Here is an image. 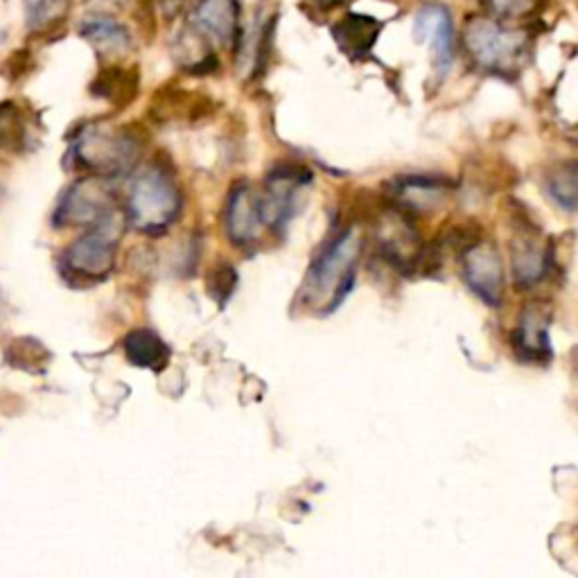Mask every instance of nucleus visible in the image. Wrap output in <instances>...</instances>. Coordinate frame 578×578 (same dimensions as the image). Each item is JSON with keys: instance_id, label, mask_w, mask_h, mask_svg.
Returning <instances> with one entry per match:
<instances>
[{"instance_id": "nucleus-16", "label": "nucleus", "mask_w": 578, "mask_h": 578, "mask_svg": "<svg viewBox=\"0 0 578 578\" xmlns=\"http://www.w3.org/2000/svg\"><path fill=\"white\" fill-rule=\"evenodd\" d=\"M379 32H382V23L371 17H364V14H346L333 28V37H335L337 45L351 59L366 57L373 50Z\"/></svg>"}, {"instance_id": "nucleus-23", "label": "nucleus", "mask_w": 578, "mask_h": 578, "mask_svg": "<svg viewBox=\"0 0 578 578\" xmlns=\"http://www.w3.org/2000/svg\"><path fill=\"white\" fill-rule=\"evenodd\" d=\"M481 3L499 21H518L534 14L540 0H481Z\"/></svg>"}, {"instance_id": "nucleus-9", "label": "nucleus", "mask_w": 578, "mask_h": 578, "mask_svg": "<svg viewBox=\"0 0 578 578\" xmlns=\"http://www.w3.org/2000/svg\"><path fill=\"white\" fill-rule=\"evenodd\" d=\"M549 326H551V307L547 303L536 301L520 312L518 326L513 328L510 335V346L523 362L545 364L551 357Z\"/></svg>"}, {"instance_id": "nucleus-10", "label": "nucleus", "mask_w": 578, "mask_h": 578, "mask_svg": "<svg viewBox=\"0 0 578 578\" xmlns=\"http://www.w3.org/2000/svg\"><path fill=\"white\" fill-rule=\"evenodd\" d=\"M190 28L209 43L233 48L240 39L237 0H197L190 12Z\"/></svg>"}, {"instance_id": "nucleus-19", "label": "nucleus", "mask_w": 578, "mask_h": 578, "mask_svg": "<svg viewBox=\"0 0 578 578\" xmlns=\"http://www.w3.org/2000/svg\"><path fill=\"white\" fill-rule=\"evenodd\" d=\"M545 190L556 206L578 211V161L551 168L545 176Z\"/></svg>"}, {"instance_id": "nucleus-1", "label": "nucleus", "mask_w": 578, "mask_h": 578, "mask_svg": "<svg viewBox=\"0 0 578 578\" xmlns=\"http://www.w3.org/2000/svg\"><path fill=\"white\" fill-rule=\"evenodd\" d=\"M359 251L362 237L355 229L342 231L326 251H321L303 285L305 305L312 310L337 307L353 285Z\"/></svg>"}, {"instance_id": "nucleus-25", "label": "nucleus", "mask_w": 578, "mask_h": 578, "mask_svg": "<svg viewBox=\"0 0 578 578\" xmlns=\"http://www.w3.org/2000/svg\"><path fill=\"white\" fill-rule=\"evenodd\" d=\"M0 39H3V34H0Z\"/></svg>"}, {"instance_id": "nucleus-4", "label": "nucleus", "mask_w": 578, "mask_h": 578, "mask_svg": "<svg viewBox=\"0 0 578 578\" xmlns=\"http://www.w3.org/2000/svg\"><path fill=\"white\" fill-rule=\"evenodd\" d=\"M141 150L143 145L136 134L124 126L89 124L80 130L71 154L80 168L93 170L102 176H115L134 168Z\"/></svg>"}, {"instance_id": "nucleus-15", "label": "nucleus", "mask_w": 578, "mask_h": 578, "mask_svg": "<svg viewBox=\"0 0 578 578\" xmlns=\"http://www.w3.org/2000/svg\"><path fill=\"white\" fill-rule=\"evenodd\" d=\"M377 237L382 244V253L387 255L396 267H409L423 255L420 244H418V233L409 224L407 213H403V211L387 215V220H384L379 226Z\"/></svg>"}, {"instance_id": "nucleus-7", "label": "nucleus", "mask_w": 578, "mask_h": 578, "mask_svg": "<svg viewBox=\"0 0 578 578\" xmlns=\"http://www.w3.org/2000/svg\"><path fill=\"white\" fill-rule=\"evenodd\" d=\"M464 276L468 287L488 305L497 307L504 298L501 255L490 242H473L464 253Z\"/></svg>"}, {"instance_id": "nucleus-22", "label": "nucleus", "mask_w": 578, "mask_h": 578, "mask_svg": "<svg viewBox=\"0 0 578 578\" xmlns=\"http://www.w3.org/2000/svg\"><path fill=\"white\" fill-rule=\"evenodd\" d=\"M28 126L21 109L14 102L0 104V148L17 150L26 143Z\"/></svg>"}, {"instance_id": "nucleus-13", "label": "nucleus", "mask_w": 578, "mask_h": 578, "mask_svg": "<svg viewBox=\"0 0 578 578\" xmlns=\"http://www.w3.org/2000/svg\"><path fill=\"white\" fill-rule=\"evenodd\" d=\"M263 215H261V202L249 183H237L231 190L229 206H226V229L229 237L246 246L258 240V233L263 229Z\"/></svg>"}, {"instance_id": "nucleus-17", "label": "nucleus", "mask_w": 578, "mask_h": 578, "mask_svg": "<svg viewBox=\"0 0 578 578\" xmlns=\"http://www.w3.org/2000/svg\"><path fill=\"white\" fill-rule=\"evenodd\" d=\"M80 34L102 54H124L132 50V32L104 14L84 19L80 23Z\"/></svg>"}, {"instance_id": "nucleus-18", "label": "nucleus", "mask_w": 578, "mask_h": 578, "mask_svg": "<svg viewBox=\"0 0 578 578\" xmlns=\"http://www.w3.org/2000/svg\"><path fill=\"white\" fill-rule=\"evenodd\" d=\"M124 355L132 364L143 366V368H152V371H161L165 368L168 359H170V348L168 344L152 331L141 328L134 331L124 337Z\"/></svg>"}, {"instance_id": "nucleus-6", "label": "nucleus", "mask_w": 578, "mask_h": 578, "mask_svg": "<svg viewBox=\"0 0 578 578\" xmlns=\"http://www.w3.org/2000/svg\"><path fill=\"white\" fill-rule=\"evenodd\" d=\"M113 209V192L104 179H80L63 192L54 211L57 226H95Z\"/></svg>"}, {"instance_id": "nucleus-3", "label": "nucleus", "mask_w": 578, "mask_h": 578, "mask_svg": "<svg viewBox=\"0 0 578 578\" xmlns=\"http://www.w3.org/2000/svg\"><path fill=\"white\" fill-rule=\"evenodd\" d=\"M181 213V195L172 176L161 168H145L126 197V220L145 235L165 233Z\"/></svg>"}, {"instance_id": "nucleus-8", "label": "nucleus", "mask_w": 578, "mask_h": 578, "mask_svg": "<svg viewBox=\"0 0 578 578\" xmlns=\"http://www.w3.org/2000/svg\"><path fill=\"white\" fill-rule=\"evenodd\" d=\"M310 181V174L303 168H278L265 181L261 202L263 222L276 231H281L296 211V200L301 187Z\"/></svg>"}, {"instance_id": "nucleus-14", "label": "nucleus", "mask_w": 578, "mask_h": 578, "mask_svg": "<svg viewBox=\"0 0 578 578\" xmlns=\"http://www.w3.org/2000/svg\"><path fill=\"white\" fill-rule=\"evenodd\" d=\"M449 185L434 179H398L392 202L407 215H425L443 209L449 200Z\"/></svg>"}, {"instance_id": "nucleus-24", "label": "nucleus", "mask_w": 578, "mask_h": 578, "mask_svg": "<svg viewBox=\"0 0 578 578\" xmlns=\"http://www.w3.org/2000/svg\"><path fill=\"white\" fill-rule=\"evenodd\" d=\"M316 3H318L321 8H335V6L342 3V0H316Z\"/></svg>"}, {"instance_id": "nucleus-20", "label": "nucleus", "mask_w": 578, "mask_h": 578, "mask_svg": "<svg viewBox=\"0 0 578 578\" xmlns=\"http://www.w3.org/2000/svg\"><path fill=\"white\" fill-rule=\"evenodd\" d=\"M91 91H93V95L122 107L126 102H132V98L139 93V71L107 69L98 75Z\"/></svg>"}, {"instance_id": "nucleus-2", "label": "nucleus", "mask_w": 578, "mask_h": 578, "mask_svg": "<svg viewBox=\"0 0 578 578\" xmlns=\"http://www.w3.org/2000/svg\"><path fill=\"white\" fill-rule=\"evenodd\" d=\"M466 48L479 69L497 75L518 73L529 52V37L525 30L508 28L499 19L473 17L464 32Z\"/></svg>"}, {"instance_id": "nucleus-21", "label": "nucleus", "mask_w": 578, "mask_h": 578, "mask_svg": "<svg viewBox=\"0 0 578 578\" xmlns=\"http://www.w3.org/2000/svg\"><path fill=\"white\" fill-rule=\"evenodd\" d=\"M26 19L32 32H43L63 21L69 14L73 0H23Z\"/></svg>"}, {"instance_id": "nucleus-12", "label": "nucleus", "mask_w": 578, "mask_h": 578, "mask_svg": "<svg viewBox=\"0 0 578 578\" xmlns=\"http://www.w3.org/2000/svg\"><path fill=\"white\" fill-rule=\"evenodd\" d=\"M414 34L432 45L436 71L445 75L455 59V23L449 12L443 6L423 8L414 21Z\"/></svg>"}, {"instance_id": "nucleus-5", "label": "nucleus", "mask_w": 578, "mask_h": 578, "mask_svg": "<svg viewBox=\"0 0 578 578\" xmlns=\"http://www.w3.org/2000/svg\"><path fill=\"white\" fill-rule=\"evenodd\" d=\"M118 217L120 215L109 213L63 251V272L87 283L107 278L115 267V253L122 233V220Z\"/></svg>"}, {"instance_id": "nucleus-11", "label": "nucleus", "mask_w": 578, "mask_h": 578, "mask_svg": "<svg viewBox=\"0 0 578 578\" xmlns=\"http://www.w3.org/2000/svg\"><path fill=\"white\" fill-rule=\"evenodd\" d=\"M549 253L542 244L540 231L529 224L516 229L510 237V270L518 287H531L547 274Z\"/></svg>"}]
</instances>
